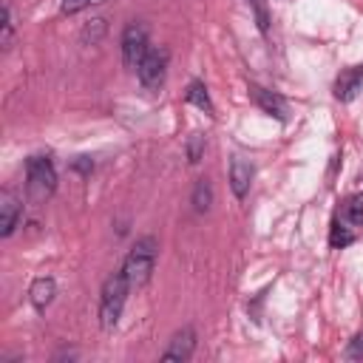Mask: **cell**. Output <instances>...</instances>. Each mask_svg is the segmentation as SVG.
Returning <instances> with one entry per match:
<instances>
[{
  "mask_svg": "<svg viewBox=\"0 0 363 363\" xmlns=\"http://www.w3.org/2000/svg\"><path fill=\"white\" fill-rule=\"evenodd\" d=\"M156 252H159V241L153 235H142L130 252L125 255V264H122V272L130 284V289H142L150 275H153V267H156Z\"/></svg>",
  "mask_w": 363,
  "mask_h": 363,
  "instance_id": "6da1fadb",
  "label": "cell"
},
{
  "mask_svg": "<svg viewBox=\"0 0 363 363\" xmlns=\"http://www.w3.org/2000/svg\"><path fill=\"white\" fill-rule=\"evenodd\" d=\"M57 190V170L48 156H28L26 162V193L34 204H43Z\"/></svg>",
  "mask_w": 363,
  "mask_h": 363,
  "instance_id": "7a4b0ae2",
  "label": "cell"
},
{
  "mask_svg": "<svg viewBox=\"0 0 363 363\" xmlns=\"http://www.w3.org/2000/svg\"><path fill=\"white\" fill-rule=\"evenodd\" d=\"M128 292H130V284L125 278V272H113L105 286H102V298H99V323L105 332H111L119 318H122V309H125V301H128Z\"/></svg>",
  "mask_w": 363,
  "mask_h": 363,
  "instance_id": "3957f363",
  "label": "cell"
},
{
  "mask_svg": "<svg viewBox=\"0 0 363 363\" xmlns=\"http://www.w3.org/2000/svg\"><path fill=\"white\" fill-rule=\"evenodd\" d=\"M136 74H139V82L147 94H159V88L164 85V77H167V51L164 48H150L145 54V60L139 62Z\"/></svg>",
  "mask_w": 363,
  "mask_h": 363,
  "instance_id": "277c9868",
  "label": "cell"
},
{
  "mask_svg": "<svg viewBox=\"0 0 363 363\" xmlns=\"http://www.w3.org/2000/svg\"><path fill=\"white\" fill-rule=\"evenodd\" d=\"M147 51H150V45H147V28L142 23H128L125 31H122V62H125V68H133L136 71Z\"/></svg>",
  "mask_w": 363,
  "mask_h": 363,
  "instance_id": "5b68a950",
  "label": "cell"
},
{
  "mask_svg": "<svg viewBox=\"0 0 363 363\" xmlns=\"http://www.w3.org/2000/svg\"><path fill=\"white\" fill-rule=\"evenodd\" d=\"M193 349H196V332H193V326H182L170 337L167 349L162 352V360H179V363H184V360L193 357Z\"/></svg>",
  "mask_w": 363,
  "mask_h": 363,
  "instance_id": "8992f818",
  "label": "cell"
},
{
  "mask_svg": "<svg viewBox=\"0 0 363 363\" xmlns=\"http://www.w3.org/2000/svg\"><path fill=\"white\" fill-rule=\"evenodd\" d=\"M360 88H363V65H354V68L343 71V74L335 79V96H337L340 102L354 99Z\"/></svg>",
  "mask_w": 363,
  "mask_h": 363,
  "instance_id": "52a82bcc",
  "label": "cell"
},
{
  "mask_svg": "<svg viewBox=\"0 0 363 363\" xmlns=\"http://www.w3.org/2000/svg\"><path fill=\"white\" fill-rule=\"evenodd\" d=\"M250 182H252V164L241 156H233V162H230V187H233V193L238 199H244L247 190H250Z\"/></svg>",
  "mask_w": 363,
  "mask_h": 363,
  "instance_id": "ba28073f",
  "label": "cell"
},
{
  "mask_svg": "<svg viewBox=\"0 0 363 363\" xmlns=\"http://www.w3.org/2000/svg\"><path fill=\"white\" fill-rule=\"evenodd\" d=\"M17 218H20V201L6 190V193L0 196V235H3V238H9V235L14 233Z\"/></svg>",
  "mask_w": 363,
  "mask_h": 363,
  "instance_id": "9c48e42d",
  "label": "cell"
},
{
  "mask_svg": "<svg viewBox=\"0 0 363 363\" xmlns=\"http://www.w3.org/2000/svg\"><path fill=\"white\" fill-rule=\"evenodd\" d=\"M54 295H57V284H54V278H48V275L37 278V281L31 284V289H28V298H31V303H34L37 312H45V306L54 301Z\"/></svg>",
  "mask_w": 363,
  "mask_h": 363,
  "instance_id": "30bf717a",
  "label": "cell"
},
{
  "mask_svg": "<svg viewBox=\"0 0 363 363\" xmlns=\"http://www.w3.org/2000/svg\"><path fill=\"white\" fill-rule=\"evenodd\" d=\"M250 91H252V99L258 102V108H264V111H267L269 116H275V119H284L286 108H284V99H281L278 94L267 91V88H258V85H252Z\"/></svg>",
  "mask_w": 363,
  "mask_h": 363,
  "instance_id": "8fae6325",
  "label": "cell"
},
{
  "mask_svg": "<svg viewBox=\"0 0 363 363\" xmlns=\"http://www.w3.org/2000/svg\"><path fill=\"white\" fill-rule=\"evenodd\" d=\"M352 241H354L352 224L337 216V218L332 221V230H329V247H332V250H343V247H349Z\"/></svg>",
  "mask_w": 363,
  "mask_h": 363,
  "instance_id": "7c38bea8",
  "label": "cell"
},
{
  "mask_svg": "<svg viewBox=\"0 0 363 363\" xmlns=\"http://www.w3.org/2000/svg\"><path fill=\"white\" fill-rule=\"evenodd\" d=\"M184 99H187V102H193L196 108H201V111L213 113V102H210V94H207V88H204L201 82H190V85H187V91H184Z\"/></svg>",
  "mask_w": 363,
  "mask_h": 363,
  "instance_id": "4fadbf2b",
  "label": "cell"
},
{
  "mask_svg": "<svg viewBox=\"0 0 363 363\" xmlns=\"http://www.w3.org/2000/svg\"><path fill=\"white\" fill-rule=\"evenodd\" d=\"M210 204H213V187L207 179H199L193 187V207H196V213H207Z\"/></svg>",
  "mask_w": 363,
  "mask_h": 363,
  "instance_id": "5bb4252c",
  "label": "cell"
},
{
  "mask_svg": "<svg viewBox=\"0 0 363 363\" xmlns=\"http://www.w3.org/2000/svg\"><path fill=\"white\" fill-rule=\"evenodd\" d=\"M340 218L349 221L352 227L363 224V196H349L346 204H343V210H340Z\"/></svg>",
  "mask_w": 363,
  "mask_h": 363,
  "instance_id": "9a60e30c",
  "label": "cell"
},
{
  "mask_svg": "<svg viewBox=\"0 0 363 363\" xmlns=\"http://www.w3.org/2000/svg\"><path fill=\"white\" fill-rule=\"evenodd\" d=\"M11 37H14V17H11V6L6 3V6H3V34H0V45L9 48V45H11Z\"/></svg>",
  "mask_w": 363,
  "mask_h": 363,
  "instance_id": "2e32d148",
  "label": "cell"
},
{
  "mask_svg": "<svg viewBox=\"0 0 363 363\" xmlns=\"http://www.w3.org/2000/svg\"><path fill=\"white\" fill-rule=\"evenodd\" d=\"M201 153H204V136L201 133H190V139H187V159H190V164L201 162Z\"/></svg>",
  "mask_w": 363,
  "mask_h": 363,
  "instance_id": "e0dca14e",
  "label": "cell"
},
{
  "mask_svg": "<svg viewBox=\"0 0 363 363\" xmlns=\"http://www.w3.org/2000/svg\"><path fill=\"white\" fill-rule=\"evenodd\" d=\"M57 3H60V11L62 14H77L79 9L91 6V3H102V0H57Z\"/></svg>",
  "mask_w": 363,
  "mask_h": 363,
  "instance_id": "ac0fdd59",
  "label": "cell"
},
{
  "mask_svg": "<svg viewBox=\"0 0 363 363\" xmlns=\"http://www.w3.org/2000/svg\"><path fill=\"white\" fill-rule=\"evenodd\" d=\"M252 3V9H255V20H258V28L267 34L269 31V14H267V9H264V0H250Z\"/></svg>",
  "mask_w": 363,
  "mask_h": 363,
  "instance_id": "d6986e66",
  "label": "cell"
},
{
  "mask_svg": "<svg viewBox=\"0 0 363 363\" xmlns=\"http://www.w3.org/2000/svg\"><path fill=\"white\" fill-rule=\"evenodd\" d=\"M346 357H349V360H363V332L354 335V337L349 340V346H346Z\"/></svg>",
  "mask_w": 363,
  "mask_h": 363,
  "instance_id": "ffe728a7",
  "label": "cell"
}]
</instances>
